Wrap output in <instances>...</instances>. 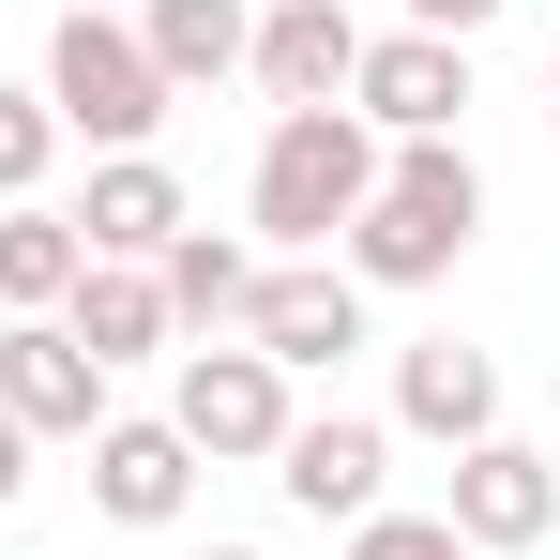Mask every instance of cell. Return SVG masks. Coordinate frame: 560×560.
I'll return each instance as SVG.
<instances>
[{
  "instance_id": "1",
  "label": "cell",
  "mask_w": 560,
  "mask_h": 560,
  "mask_svg": "<svg viewBox=\"0 0 560 560\" xmlns=\"http://www.w3.org/2000/svg\"><path fill=\"white\" fill-rule=\"evenodd\" d=\"M469 243H485V167H469V137H409V152H378V197L349 212L334 273H364V288H440Z\"/></svg>"
},
{
  "instance_id": "2",
  "label": "cell",
  "mask_w": 560,
  "mask_h": 560,
  "mask_svg": "<svg viewBox=\"0 0 560 560\" xmlns=\"http://www.w3.org/2000/svg\"><path fill=\"white\" fill-rule=\"evenodd\" d=\"M364 197H378V137L349 121V106H288L273 137H258L243 212H258V243H273V258H334Z\"/></svg>"
},
{
  "instance_id": "3",
  "label": "cell",
  "mask_w": 560,
  "mask_h": 560,
  "mask_svg": "<svg viewBox=\"0 0 560 560\" xmlns=\"http://www.w3.org/2000/svg\"><path fill=\"white\" fill-rule=\"evenodd\" d=\"M31 92H46V121H61V137H92V152H152V121L183 106L167 77H152L137 15H92V0L46 31V77H31Z\"/></svg>"
},
{
  "instance_id": "4",
  "label": "cell",
  "mask_w": 560,
  "mask_h": 560,
  "mask_svg": "<svg viewBox=\"0 0 560 560\" xmlns=\"http://www.w3.org/2000/svg\"><path fill=\"white\" fill-rule=\"evenodd\" d=\"M167 424H183L197 469H273L303 409H288V378L258 364L243 334H212V349H183V364H167Z\"/></svg>"
},
{
  "instance_id": "5",
  "label": "cell",
  "mask_w": 560,
  "mask_h": 560,
  "mask_svg": "<svg viewBox=\"0 0 560 560\" xmlns=\"http://www.w3.org/2000/svg\"><path fill=\"white\" fill-rule=\"evenodd\" d=\"M364 273H334V258H258V303H243V349L273 378H318V364H349L364 349Z\"/></svg>"
},
{
  "instance_id": "6",
  "label": "cell",
  "mask_w": 560,
  "mask_h": 560,
  "mask_svg": "<svg viewBox=\"0 0 560 560\" xmlns=\"http://www.w3.org/2000/svg\"><path fill=\"white\" fill-rule=\"evenodd\" d=\"M349 121H364L378 152H409V137H455V121H469V46H440V31H364Z\"/></svg>"
},
{
  "instance_id": "7",
  "label": "cell",
  "mask_w": 560,
  "mask_h": 560,
  "mask_svg": "<svg viewBox=\"0 0 560 560\" xmlns=\"http://www.w3.org/2000/svg\"><path fill=\"white\" fill-rule=\"evenodd\" d=\"M273 485H288V515L364 530L378 500H394V424H364V409H303V424H288V455H273Z\"/></svg>"
},
{
  "instance_id": "8",
  "label": "cell",
  "mask_w": 560,
  "mask_h": 560,
  "mask_svg": "<svg viewBox=\"0 0 560 560\" xmlns=\"http://www.w3.org/2000/svg\"><path fill=\"white\" fill-rule=\"evenodd\" d=\"M243 77L288 106H349V77H364V15L349 0H258V46H243Z\"/></svg>"
},
{
  "instance_id": "9",
  "label": "cell",
  "mask_w": 560,
  "mask_h": 560,
  "mask_svg": "<svg viewBox=\"0 0 560 560\" xmlns=\"http://www.w3.org/2000/svg\"><path fill=\"white\" fill-rule=\"evenodd\" d=\"M183 500H197L183 424H167V409H106L92 424V515L106 530H183Z\"/></svg>"
},
{
  "instance_id": "10",
  "label": "cell",
  "mask_w": 560,
  "mask_h": 560,
  "mask_svg": "<svg viewBox=\"0 0 560 560\" xmlns=\"http://www.w3.org/2000/svg\"><path fill=\"white\" fill-rule=\"evenodd\" d=\"M440 515H455V546H469V560H515V546H546V530H560V469L530 455V440H469Z\"/></svg>"
},
{
  "instance_id": "11",
  "label": "cell",
  "mask_w": 560,
  "mask_h": 560,
  "mask_svg": "<svg viewBox=\"0 0 560 560\" xmlns=\"http://www.w3.org/2000/svg\"><path fill=\"white\" fill-rule=\"evenodd\" d=\"M0 409L31 424V455H46V440H92L106 424V364L61 318H15V334H0Z\"/></svg>"
},
{
  "instance_id": "12",
  "label": "cell",
  "mask_w": 560,
  "mask_h": 560,
  "mask_svg": "<svg viewBox=\"0 0 560 560\" xmlns=\"http://www.w3.org/2000/svg\"><path fill=\"white\" fill-rule=\"evenodd\" d=\"M394 424L440 440V455L500 440V364H485L469 334H409V349H394Z\"/></svg>"
},
{
  "instance_id": "13",
  "label": "cell",
  "mask_w": 560,
  "mask_h": 560,
  "mask_svg": "<svg viewBox=\"0 0 560 560\" xmlns=\"http://www.w3.org/2000/svg\"><path fill=\"white\" fill-rule=\"evenodd\" d=\"M183 228L197 212H183V183H167V152H92V197H77V243H92V258H137V273H152Z\"/></svg>"
},
{
  "instance_id": "14",
  "label": "cell",
  "mask_w": 560,
  "mask_h": 560,
  "mask_svg": "<svg viewBox=\"0 0 560 560\" xmlns=\"http://www.w3.org/2000/svg\"><path fill=\"white\" fill-rule=\"evenodd\" d=\"M61 334H77V349H92V364L121 378V364H152V349H167L183 318H167V288L137 273V258H92V273L61 288Z\"/></svg>"
},
{
  "instance_id": "15",
  "label": "cell",
  "mask_w": 560,
  "mask_h": 560,
  "mask_svg": "<svg viewBox=\"0 0 560 560\" xmlns=\"http://www.w3.org/2000/svg\"><path fill=\"white\" fill-rule=\"evenodd\" d=\"M137 46H152V77H167V92H212V77H243L258 0H137Z\"/></svg>"
},
{
  "instance_id": "16",
  "label": "cell",
  "mask_w": 560,
  "mask_h": 560,
  "mask_svg": "<svg viewBox=\"0 0 560 560\" xmlns=\"http://www.w3.org/2000/svg\"><path fill=\"white\" fill-rule=\"evenodd\" d=\"M152 288H167V318H183V334H243V303H258V243L183 228V243L152 258Z\"/></svg>"
},
{
  "instance_id": "17",
  "label": "cell",
  "mask_w": 560,
  "mask_h": 560,
  "mask_svg": "<svg viewBox=\"0 0 560 560\" xmlns=\"http://www.w3.org/2000/svg\"><path fill=\"white\" fill-rule=\"evenodd\" d=\"M92 273V243H77V212H46V197H15L0 212V303L15 318H61V288Z\"/></svg>"
},
{
  "instance_id": "18",
  "label": "cell",
  "mask_w": 560,
  "mask_h": 560,
  "mask_svg": "<svg viewBox=\"0 0 560 560\" xmlns=\"http://www.w3.org/2000/svg\"><path fill=\"white\" fill-rule=\"evenodd\" d=\"M46 167H61V121H46V92H0V212H15V197H46Z\"/></svg>"
},
{
  "instance_id": "19",
  "label": "cell",
  "mask_w": 560,
  "mask_h": 560,
  "mask_svg": "<svg viewBox=\"0 0 560 560\" xmlns=\"http://www.w3.org/2000/svg\"><path fill=\"white\" fill-rule=\"evenodd\" d=\"M349 560H469V546H455V515H394L378 500L364 530H349Z\"/></svg>"
},
{
  "instance_id": "20",
  "label": "cell",
  "mask_w": 560,
  "mask_h": 560,
  "mask_svg": "<svg viewBox=\"0 0 560 560\" xmlns=\"http://www.w3.org/2000/svg\"><path fill=\"white\" fill-rule=\"evenodd\" d=\"M515 0H409V31H440V46H469V31H500Z\"/></svg>"
},
{
  "instance_id": "21",
  "label": "cell",
  "mask_w": 560,
  "mask_h": 560,
  "mask_svg": "<svg viewBox=\"0 0 560 560\" xmlns=\"http://www.w3.org/2000/svg\"><path fill=\"white\" fill-rule=\"evenodd\" d=\"M15 500H31V424L0 409V515H15Z\"/></svg>"
},
{
  "instance_id": "22",
  "label": "cell",
  "mask_w": 560,
  "mask_h": 560,
  "mask_svg": "<svg viewBox=\"0 0 560 560\" xmlns=\"http://www.w3.org/2000/svg\"><path fill=\"white\" fill-rule=\"evenodd\" d=\"M197 560H258V546H197Z\"/></svg>"
},
{
  "instance_id": "23",
  "label": "cell",
  "mask_w": 560,
  "mask_h": 560,
  "mask_svg": "<svg viewBox=\"0 0 560 560\" xmlns=\"http://www.w3.org/2000/svg\"><path fill=\"white\" fill-rule=\"evenodd\" d=\"M546 92H560V46H546Z\"/></svg>"
}]
</instances>
